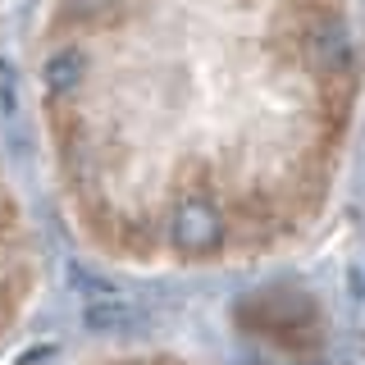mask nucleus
Masks as SVG:
<instances>
[{
    "mask_svg": "<svg viewBox=\"0 0 365 365\" xmlns=\"http://www.w3.org/2000/svg\"><path fill=\"white\" fill-rule=\"evenodd\" d=\"M60 220L123 274H220L324 228L365 114L361 0H41Z\"/></svg>",
    "mask_w": 365,
    "mask_h": 365,
    "instance_id": "f257e3e1",
    "label": "nucleus"
},
{
    "mask_svg": "<svg viewBox=\"0 0 365 365\" xmlns=\"http://www.w3.org/2000/svg\"><path fill=\"white\" fill-rule=\"evenodd\" d=\"M46 292V251L28 201L0 165V351L32 319Z\"/></svg>",
    "mask_w": 365,
    "mask_h": 365,
    "instance_id": "f03ea898",
    "label": "nucleus"
},
{
    "mask_svg": "<svg viewBox=\"0 0 365 365\" xmlns=\"http://www.w3.org/2000/svg\"><path fill=\"white\" fill-rule=\"evenodd\" d=\"M68 365H201L182 351H165V347H123V351H96V356L68 361Z\"/></svg>",
    "mask_w": 365,
    "mask_h": 365,
    "instance_id": "7ed1b4c3",
    "label": "nucleus"
}]
</instances>
